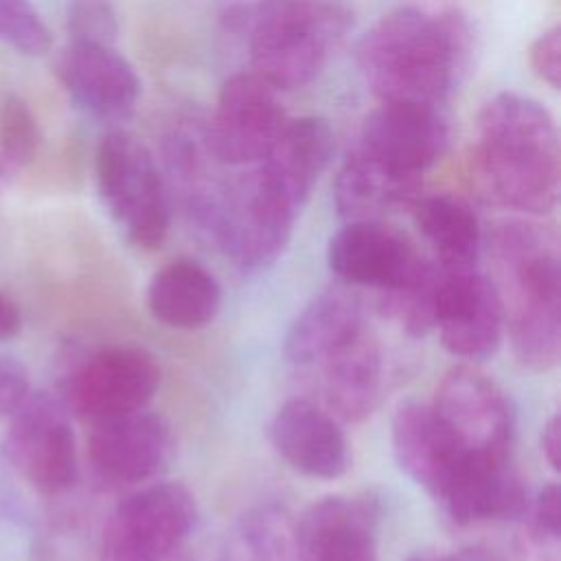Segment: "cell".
Returning a JSON list of instances; mask_svg holds the SVG:
<instances>
[{"instance_id": "6da1fadb", "label": "cell", "mask_w": 561, "mask_h": 561, "mask_svg": "<svg viewBox=\"0 0 561 561\" xmlns=\"http://www.w3.org/2000/svg\"><path fill=\"white\" fill-rule=\"evenodd\" d=\"M471 44V26L462 13L430 15L399 7L366 31L357 66L381 103L438 107L467 72Z\"/></svg>"}, {"instance_id": "7a4b0ae2", "label": "cell", "mask_w": 561, "mask_h": 561, "mask_svg": "<svg viewBox=\"0 0 561 561\" xmlns=\"http://www.w3.org/2000/svg\"><path fill=\"white\" fill-rule=\"evenodd\" d=\"M473 169L497 204L548 215L559 202V134L550 112L535 99L500 92L478 112Z\"/></svg>"}, {"instance_id": "3957f363", "label": "cell", "mask_w": 561, "mask_h": 561, "mask_svg": "<svg viewBox=\"0 0 561 561\" xmlns=\"http://www.w3.org/2000/svg\"><path fill=\"white\" fill-rule=\"evenodd\" d=\"M491 283L515 357L530 370L557 366L561 353V256L554 230L504 221L489 237Z\"/></svg>"}, {"instance_id": "277c9868", "label": "cell", "mask_w": 561, "mask_h": 561, "mask_svg": "<svg viewBox=\"0 0 561 561\" xmlns=\"http://www.w3.org/2000/svg\"><path fill=\"white\" fill-rule=\"evenodd\" d=\"M351 26L346 0H259L250 13L252 72L276 90L302 88Z\"/></svg>"}, {"instance_id": "5b68a950", "label": "cell", "mask_w": 561, "mask_h": 561, "mask_svg": "<svg viewBox=\"0 0 561 561\" xmlns=\"http://www.w3.org/2000/svg\"><path fill=\"white\" fill-rule=\"evenodd\" d=\"M302 206L256 167L219 188L202 224L239 272L256 274L285 252Z\"/></svg>"}, {"instance_id": "8992f818", "label": "cell", "mask_w": 561, "mask_h": 561, "mask_svg": "<svg viewBox=\"0 0 561 561\" xmlns=\"http://www.w3.org/2000/svg\"><path fill=\"white\" fill-rule=\"evenodd\" d=\"M99 195L125 239L142 250L162 245L169 232V199L151 151L123 129L107 131L94 156Z\"/></svg>"}, {"instance_id": "52a82bcc", "label": "cell", "mask_w": 561, "mask_h": 561, "mask_svg": "<svg viewBox=\"0 0 561 561\" xmlns=\"http://www.w3.org/2000/svg\"><path fill=\"white\" fill-rule=\"evenodd\" d=\"M197 522L195 495L182 482H153L127 495L107 517L101 561H169Z\"/></svg>"}, {"instance_id": "ba28073f", "label": "cell", "mask_w": 561, "mask_h": 561, "mask_svg": "<svg viewBox=\"0 0 561 561\" xmlns=\"http://www.w3.org/2000/svg\"><path fill=\"white\" fill-rule=\"evenodd\" d=\"M4 454L37 491H66L77 478V440L66 403L48 392H28L9 416Z\"/></svg>"}, {"instance_id": "9c48e42d", "label": "cell", "mask_w": 561, "mask_h": 561, "mask_svg": "<svg viewBox=\"0 0 561 561\" xmlns=\"http://www.w3.org/2000/svg\"><path fill=\"white\" fill-rule=\"evenodd\" d=\"M160 386L156 357L131 344H112L90 353L68 377L66 408L96 423L145 410Z\"/></svg>"}, {"instance_id": "30bf717a", "label": "cell", "mask_w": 561, "mask_h": 561, "mask_svg": "<svg viewBox=\"0 0 561 561\" xmlns=\"http://www.w3.org/2000/svg\"><path fill=\"white\" fill-rule=\"evenodd\" d=\"M451 436L476 456H511L515 410L506 392L469 364L454 366L430 403Z\"/></svg>"}, {"instance_id": "8fae6325", "label": "cell", "mask_w": 561, "mask_h": 561, "mask_svg": "<svg viewBox=\"0 0 561 561\" xmlns=\"http://www.w3.org/2000/svg\"><path fill=\"white\" fill-rule=\"evenodd\" d=\"M276 92L256 72L226 79L204 136L217 162L228 167L256 164L270 151L287 123Z\"/></svg>"}, {"instance_id": "7c38bea8", "label": "cell", "mask_w": 561, "mask_h": 561, "mask_svg": "<svg viewBox=\"0 0 561 561\" xmlns=\"http://www.w3.org/2000/svg\"><path fill=\"white\" fill-rule=\"evenodd\" d=\"M434 329L445 351L458 359L482 362L497 351L504 316L491 278L478 265L443 267Z\"/></svg>"}, {"instance_id": "4fadbf2b", "label": "cell", "mask_w": 561, "mask_h": 561, "mask_svg": "<svg viewBox=\"0 0 561 561\" xmlns=\"http://www.w3.org/2000/svg\"><path fill=\"white\" fill-rule=\"evenodd\" d=\"M430 256L383 221H344L327 248L329 270L342 285L379 294L412 280Z\"/></svg>"}, {"instance_id": "5bb4252c", "label": "cell", "mask_w": 561, "mask_h": 561, "mask_svg": "<svg viewBox=\"0 0 561 561\" xmlns=\"http://www.w3.org/2000/svg\"><path fill=\"white\" fill-rule=\"evenodd\" d=\"M449 142V129L438 107L419 103H381L362 123L353 145L386 169L423 178Z\"/></svg>"}, {"instance_id": "9a60e30c", "label": "cell", "mask_w": 561, "mask_h": 561, "mask_svg": "<svg viewBox=\"0 0 561 561\" xmlns=\"http://www.w3.org/2000/svg\"><path fill=\"white\" fill-rule=\"evenodd\" d=\"M175 438L169 421L138 410L92 423L88 456L94 471L114 484H140L158 478L171 462Z\"/></svg>"}, {"instance_id": "2e32d148", "label": "cell", "mask_w": 561, "mask_h": 561, "mask_svg": "<svg viewBox=\"0 0 561 561\" xmlns=\"http://www.w3.org/2000/svg\"><path fill=\"white\" fill-rule=\"evenodd\" d=\"M390 436L399 467L438 504L476 456L451 436L434 408L421 401H408L397 408Z\"/></svg>"}, {"instance_id": "e0dca14e", "label": "cell", "mask_w": 561, "mask_h": 561, "mask_svg": "<svg viewBox=\"0 0 561 561\" xmlns=\"http://www.w3.org/2000/svg\"><path fill=\"white\" fill-rule=\"evenodd\" d=\"M55 75L68 96L101 121L127 118L140 94L134 66L114 46L70 42L55 61Z\"/></svg>"}, {"instance_id": "ac0fdd59", "label": "cell", "mask_w": 561, "mask_h": 561, "mask_svg": "<svg viewBox=\"0 0 561 561\" xmlns=\"http://www.w3.org/2000/svg\"><path fill=\"white\" fill-rule=\"evenodd\" d=\"M278 456L296 471L335 480L351 467V449L340 421L311 399L285 401L267 427Z\"/></svg>"}, {"instance_id": "d6986e66", "label": "cell", "mask_w": 561, "mask_h": 561, "mask_svg": "<svg viewBox=\"0 0 561 561\" xmlns=\"http://www.w3.org/2000/svg\"><path fill=\"white\" fill-rule=\"evenodd\" d=\"M309 370H316V390L324 403L322 408L337 421H362L383 399V355L368 329L309 366Z\"/></svg>"}, {"instance_id": "ffe728a7", "label": "cell", "mask_w": 561, "mask_h": 561, "mask_svg": "<svg viewBox=\"0 0 561 561\" xmlns=\"http://www.w3.org/2000/svg\"><path fill=\"white\" fill-rule=\"evenodd\" d=\"M296 526L307 561H379L377 508L368 497H322Z\"/></svg>"}, {"instance_id": "44dd1931", "label": "cell", "mask_w": 561, "mask_h": 561, "mask_svg": "<svg viewBox=\"0 0 561 561\" xmlns=\"http://www.w3.org/2000/svg\"><path fill=\"white\" fill-rule=\"evenodd\" d=\"M366 329L362 298L342 283L327 287L289 324L283 340V357L296 368H309Z\"/></svg>"}, {"instance_id": "7402d4cb", "label": "cell", "mask_w": 561, "mask_h": 561, "mask_svg": "<svg viewBox=\"0 0 561 561\" xmlns=\"http://www.w3.org/2000/svg\"><path fill=\"white\" fill-rule=\"evenodd\" d=\"M421 180L399 175L359 149H348L333 184L335 210L344 221H383L421 197Z\"/></svg>"}, {"instance_id": "603a6c76", "label": "cell", "mask_w": 561, "mask_h": 561, "mask_svg": "<svg viewBox=\"0 0 561 561\" xmlns=\"http://www.w3.org/2000/svg\"><path fill=\"white\" fill-rule=\"evenodd\" d=\"M147 307L164 327L195 331L219 313L221 285L202 263L178 259L153 274L147 287Z\"/></svg>"}, {"instance_id": "cb8c5ba5", "label": "cell", "mask_w": 561, "mask_h": 561, "mask_svg": "<svg viewBox=\"0 0 561 561\" xmlns=\"http://www.w3.org/2000/svg\"><path fill=\"white\" fill-rule=\"evenodd\" d=\"M333 156V131L324 118L287 121L256 167L298 202H307L313 184Z\"/></svg>"}, {"instance_id": "d4e9b609", "label": "cell", "mask_w": 561, "mask_h": 561, "mask_svg": "<svg viewBox=\"0 0 561 561\" xmlns=\"http://www.w3.org/2000/svg\"><path fill=\"white\" fill-rule=\"evenodd\" d=\"M410 210L414 226L430 245L438 265H478L482 252V228L469 204L451 195H427L419 197Z\"/></svg>"}, {"instance_id": "484cf974", "label": "cell", "mask_w": 561, "mask_h": 561, "mask_svg": "<svg viewBox=\"0 0 561 561\" xmlns=\"http://www.w3.org/2000/svg\"><path fill=\"white\" fill-rule=\"evenodd\" d=\"M219 561H307L294 515L278 504L248 508L226 533Z\"/></svg>"}, {"instance_id": "4316f807", "label": "cell", "mask_w": 561, "mask_h": 561, "mask_svg": "<svg viewBox=\"0 0 561 561\" xmlns=\"http://www.w3.org/2000/svg\"><path fill=\"white\" fill-rule=\"evenodd\" d=\"M524 522L522 554L526 561H559L561 539V511L559 486L554 482L528 497V504L519 517Z\"/></svg>"}, {"instance_id": "83f0119b", "label": "cell", "mask_w": 561, "mask_h": 561, "mask_svg": "<svg viewBox=\"0 0 561 561\" xmlns=\"http://www.w3.org/2000/svg\"><path fill=\"white\" fill-rule=\"evenodd\" d=\"M42 147L39 123L28 103L9 94L0 103V160L4 171H20L28 167Z\"/></svg>"}, {"instance_id": "f1b7e54d", "label": "cell", "mask_w": 561, "mask_h": 561, "mask_svg": "<svg viewBox=\"0 0 561 561\" xmlns=\"http://www.w3.org/2000/svg\"><path fill=\"white\" fill-rule=\"evenodd\" d=\"M0 42L22 55H44L53 35L31 0H0Z\"/></svg>"}, {"instance_id": "f546056e", "label": "cell", "mask_w": 561, "mask_h": 561, "mask_svg": "<svg viewBox=\"0 0 561 561\" xmlns=\"http://www.w3.org/2000/svg\"><path fill=\"white\" fill-rule=\"evenodd\" d=\"M70 42L114 46L118 37V15L112 0H70Z\"/></svg>"}, {"instance_id": "4dcf8cb0", "label": "cell", "mask_w": 561, "mask_h": 561, "mask_svg": "<svg viewBox=\"0 0 561 561\" xmlns=\"http://www.w3.org/2000/svg\"><path fill=\"white\" fill-rule=\"evenodd\" d=\"M528 61L533 72L548 83L550 88H559L561 81V28L552 26L541 33L528 50Z\"/></svg>"}, {"instance_id": "1f68e13d", "label": "cell", "mask_w": 561, "mask_h": 561, "mask_svg": "<svg viewBox=\"0 0 561 561\" xmlns=\"http://www.w3.org/2000/svg\"><path fill=\"white\" fill-rule=\"evenodd\" d=\"M26 368L7 355H0V421L9 419L28 394Z\"/></svg>"}, {"instance_id": "d6a6232c", "label": "cell", "mask_w": 561, "mask_h": 561, "mask_svg": "<svg viewBox=\"0 0 561 561\" xmlns=\"http://www.w3.org/2000/svg\"><path fill=\"white\" fill-rule=\"evenodd\" d=\"M541 454L548 460V465L557 471L561 456V423L557 414H552L541 430Z\"/></svg>"}, {"instance_id": "836d02e7", "label": "cell", "mask_w": 561, "mask_h": 561, "mask_svg": "<svg viewBox=\"0 0 561 561\" xmlns=\"http://www.w3.org/2000/svg\"><path fill=\"white\" fill-rule=\"evenodd\" d=\"M22 329V316L18 305L0 291V340H11Z\"/></svg>"}, {"instance_id": "e575fe53", "label": "cell", "mask_w": 561, "mask_h": 561, "mask_svg": "<svg viewBox=\"0 0 561 561\" xmlns=\"http://www.w3.org/2000/svg\"><path fill=\"white\" fill-rule=\"evenodd\" d=\"M408 561H447V554H438V552H416V554H412Z\"/></svg>"}, {"instance_id": "d590c367", "label": "cell", "mask_w": 561, "mask_h": 561, "mask_svg": "<svg viewBox=\"0 0 561 561\" xmlns=\"http://www.w3.org/2000/svg\"><path fill=\"white\" fill-rule=\"evenodd\" d=\"M4 173H7V171H4V167H2V160H0V180L4 178Z\"/></svg>"}]
</instances>
